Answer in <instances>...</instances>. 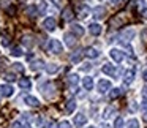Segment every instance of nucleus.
<instances>
[{"label": "nucleus", "mask_w": 147, "mask_h": 128, "mask_svg": "<svg viewBox=\"0 0 147 128\" xmlns=\"http://www.w3.org/2000/svg\"><path fill=\"white\" fill-rule=\"evenodd\" d=\"M48 51L52 54H60L62 52V43L59 40H49L48 41Z\"/></svg>", "instance_id": "f257e3e1"}, {"label": "nucleus", "mask_w": 147, "mask_h": 128, "mask_svg": "<svg viewBox=\"0 0 147 128\" xmlns=\"http://www.w3.org/2000/svg\"><path fill=\"white\" fill-rule=\"evenodd\" d=\"M133 36H134L133 30H125V32L119 36V41H120L122 44H128V43L131 41V38H133Z\"/></svg>", "instance_id": "f03ea898"}, {"label": "nucleus", "mask_w": 147, "mask_h": 128, "mask_svg": "<svg viewBox=\"0 0 147 128\" xmlns=\"http://www.w3.org/2000/svg\"><path fill=\"white\" fill-rule=\"evenodd\" d=\"M101 71H103L105 74H109V76H117V74L120 73V70H117V68H115L114 65H109V63L103 65Z\"/></svg>", "instance_id": "7ed1b4c3"}, {"label": "nucleus", "mask_w": 147, "mask_h": 128, "mask_svg": "<svg viewBox=\"0 0 147 128\" xmlns=\"http://www.w3.org/2000/svg\"><path fill=\"white\" fill-rule=\"evenodd\" d=\"M109 55H111V59L114 62H117V63H120V62L123 60V52H122L120 49H111Z\"/></svg>", "instance_id": "20e7f679"}, {"label": "nucleus", "mask_w": 147, "mask_h": 128, "mask_svg": "<svg viewBox=\"0 0 147 128\" xmlns=\"http://www.w3.org/2000/svg\"><path fill=\"white\" fill-rule=\"evenodd\" d=\"M86 122H87V117L82 114V112H79V114L74 115V125H76L78 128L84 127V125H86Z\"/></svg>", "instance_id": "39448f33"}, {"label": "nucleus", "mask_w": 147, "mask_h": 128, "mask_svg": "<svg viewBox=\"0 0 147 128\" xmlns=\"http://www.w3.org/2000/svg\"><path fill=\"white\" fill-rule=\"evenodd\" d=\"M92 13H93V18H95V19H103L105 14H106V8L105 7H95L92 10Z\"/></svg>", "instance_id": "423d86ee"}, {"label": "nucleus", "mask_w": 147, "mask_h": 128, "mask_svg": "<svg viewBox=\"0 0 147 128\" xmlns=\"http://www.w3.org/2000/svg\"><path fill=\"white\" fill-rule=\"evenodd\" d=\"M108 90H111V82L106 81V79H101L98 82V92L100 93H106Z\"/></svg>", "instance_id": "0eeeda50"}, {"label": "nucleus", "mask_w": 147, "mask_h": 128, "mask_svg": "<svg viewBox=\"0 0 147 128\" xmlns=\"http://www.w3.org/2000/svg\"><path fill=\"white\" fill-rule=\"evenodd\" d=\"M63 41L67 46H70V48H73L74 44H76V35H73V33H65L63 35Z\"/></svg>", "instance_id": "6e6552de"}, {"label": "nucleus", "mask_w": 147, "mask_h": 128, "mask_svg": "<svg viewBox=\"0 0 147 128\" xmlns=\"http://www.w3.org/2000/svg\"><path fill=\"white\" fill-rule=\"evenodd\" d=\"M13 87L8 86V84H2L0 86V95H3V96H11L13 95Z\"/></svg>", "instance_id": "1a4fd4ad"}, {"label": "nucleus", "mask_w": 147, "mask_h": 128, "mask_svg": "<svg viewBox=\"0 0 147 128\" xmlns=\"http://www.w3.org/2000/svg\"><path fill=\"white\" fill-rule=\"evenodd\" d=\"M43 27H45L46 30H49V32L55 30V19L54 18H46L45 22H43Z\"/></svg>", "instance_id": "9d476101"}, {"label": "nucleus", "mask_w": 147, "mask_h": 128, "mask_svg": "<svg viewBox=\"0 0 147 128\" xmlns=\"http://www.w3.org/2000/svg\"><path fill=\"white\" fill-rule=\"evenodd\" d=\"M133 79H134V70L125 71V74H123V84H125V86L131 84V82H133Z\"/></svg>", "instance_id": "9b49d317"}, {"label": "nucleus", "mask_w": 147, "mask_h": 128, "mask_svg": "<svg viewBox=\"0 0 147 128\" xmlns=\"http://www.w3.org/2000/svg\"><path fill=\"white\" fill-rule=\"evenodd\" d=\"M84 55H86V57H89V59H96L100 55V52L96 51L95 48H87L86 51H84Z\"/></svg>", "instance_id": "f8f14e48"}, {"label": "nucleus", "mask_w": 147, "mask_h": 128, "mask_svg": "<svg viewBox=\"0 0 147 128\" xmlns=\"http://www.w3.org/2000/svg\"><path fill=\"white\" fill-rule=\"evenodd\" d=\"M71 33H73V35H76V36H82L84 35L82 26H79V24H73V26H71Z\"/></svg>", "instance_id": "ddd939ff"}, {"label": "nucleus", "mask_w": 147, "mask_h": 128, "mask_svg": "<svg viewBox=\"0 0 147 128\" xmlns=\"http://www.w3.org/2000/svg\"><path fill=\"white\" fill-rule=\"evenodd\" d=\"M89 32L92 33V35H100V33H101V26H100V24H90L89 26Z\"/></svg>", "instance_id": "4468645a"}, {"label": "nucleus", "mask_w": 147, "mask_h": 128, "mask_svg": "<svg viewBox=\"0 0 147 128\" xmlns=\"http://www.w3.org/2000/svg\"><path fill=\"white\" fill-rule=\"evenodd\" d=\"M89 13H90V8H89V7H86V5L79 7V10H78V16H79L81 19H84V18H86Z\"/></svg>", "instance_id": "2eb2a0df"}, {"label": "nucleus", "mask_w": 147, "mask_h": 128, "mask_svg": "<svg viewBox=\"0 0 147 128\" xmlns=\"http://www.w3.org/2000/svg\"><path fill=\"white\" fill-rule=\"evenodd\" d=\"M62 18H63V21H71V19L74 18L73 10H71L70 7H68V8H65V10H63V14H62Z\"/></svg>", "instance_id": "dca6fc26"}, {"label": "nucleus", "mask_w": 147, "mask_h": 128, "mask_svg": "<svg viewBox=\"0 0 147 128\" xmlns=\"http://www.w3.org/2000/svg\"><path fill=\"white\" fill-rule=\"evenodd\" d=\"M74 109H76V100H70V101L67 103V106H65V112H67V114H71Z\"/></svg>", "instance_id": "f3484780"}, {"label": "nucleus", "mask_w": 147, "mask_h": 128, "mask_svg": "<svg viewBox=\"0 0 147 128\" xmlns=\"http://www.w3.org/2000/svg\"><path fill=\"white\" fill-rule=\"evenodd\" d=\"M24 100H26V103H27V104H29V106H33V108L40 104V101H38V100L35 98V96H32V95H27V96H26V98H24Z\"/></svg>", "instance_id": "a211bd4d"}, {"label": "nucleus", "mask_w": 147, "mask_h": 128, "mask_svg": "<svg viewBox=\"0 0 147 128\" xmlns=\"http://www.w3.org/2000/svg\"><path fill=\"white\" fill-rule=\"evenodd\" d=\"M82 86H84V89H86V90H92V87H93V79H92V77H84Z\"/></svg>", "instance_id": "6ab92c4d"}, {"label": "nucleus", "mask_w": 147, "mask_h": 128, "mask_svg": "<svg viewBox=\"0 0 147 128\" xmlns=\"http://www.w3.org/2000/svg\"><path fill=\"white\" fill-rule=\"evenodd\" d=\"M26 13L29 14L30 18H35V16H38V14H40V11H38V8H36V7H27Z\"/></svg>", "instance_id": "aec40b11"}, {"label": "nucleus", "mask_w": 147, "mask_h": 128, "mask_svg": "<svg viewBox=\"0 0 147 128\" xmlns=\"http://www.w3.org/2000/svg\"><path fill=\"white\" fill-rule=\"evenodd\" d=\"M78 82H79V77H78L76 74H70V76H68V84H70L71 87H76Z\"/></svg>", "instance_id": "412c9836"}, {"label": "nucleus", "mask_w": 147, "mask_h": 128, "mask_svg": "<svg viewBox=\"0 0 147 128\" xmlns=\"http://www.w3.org/2000/svg\"><path fill=\"white\" fill-rule=\"evenodd\" d=\"M19 86H21V89H30L32 82H30V79H29V77H22V79L19 81Z\"/></svg>", "instance_id": "4be33fe9"}, {"label": "nucleus", "mask_w": 147, "mask_h": 128, "mask_svg": "<svg viewBox=\"0 0 147 128\" xmlns=\"http://www.w3.org/2000/svg\"><path fill=\"white\" fill-rule=\"evenodd\" d=\"M114 111H115V109L112 108V106H108V108L103 111V117H105V119H109L112 114H114Z\"/></svg>", "instance_id": "5701e85b"}, {"label": "nucleus", "mask_w": 147, "mask_h": 128, "mask_svg": "<svg viewBox=\"0 0 147 128\" xmlns=\"http://www.w3.org/2000/svg\"><path fill=\"white\" fill-rule=\"evenodd\" d=\"M43 65H45V62H43V60H36V62H33V63L30 65V68H32L33 71H36V70H41Z\"/></svg>", "instance_id": "b1692460"}, {"label": "nucleus", "mask_w": 147, "mask_h": 128, "mask_svg": "<svg viewBox=\"0 0 147 128\" xmlns=\"http://www.w3.org/2000/svg\"><path fill=\"white\" fill-rule=\"evenodd\" d=\"M127 128H139V122L136 119H130L127 122Z\"/></svg>", "instance_id": "393cba45"}, {"label": "nucleus", "mask_w": 147, "mask_h": 128, "mask_svg": "<svg viewBox=\"0 0 147 128\" xmlns=\"http://www.w3.org/2000/svg\"><path fill=\"white\" fill-rule=\"evenodd\" d=\"M46 71H48L49 74H51V73H55V71H59V65H57V63H49L48 67H46Z\"/></svg>", "instance_id": "a878e982"}, {"label": "nucleus", "mask_w": 147, "mask_h": 128, "mask_svg": "<svg viewBox=\"0 0 147 128\" xmlns=\"http://www.w3.org/2000/svg\"><path fill=\"white\" fill-rule=\"evenodd\" d=\"M11 54H13L14 57H19V55H22V49L14 46V48H11Z\"/></svg>", "instance_id": "bb28decb"}, {"label": "nucleus", "mask_w": 147, "mask_h": 128, "mask_svg": "<svg viewBox=\"0 0 147 128\" xmlns=\"http://www.w3.org/2000/svg\"><path fill=\"white\" fill-rule=\"evenodd\" d=\"M81 57H82V55H81L79 52H74V54L71 55V62H73V63H78V62H81Z\"/></svg>", "instance_id": "cd10ccee"}, {"label": "nucleus", "mask_w": 147, "mask_h": 128, "mask_svg": "<svg viewBox=\"0 0 147 128\" xmlns=\"http://www.w3.org/2000/svg\"><path fill=\"white\" fill-rule=\"evenodd\" d=\"M122 127H123V119L117 117V119H115V122H114V128H122Z\"/></svg>", "instance_id": "c85d7f7f"}, {"label": "nucleus", "mask_w": 147, "mask_h": 128, "mask_svg": "<svg viewBox=\"0 0 147 128\" xmlns=\"http://www.w3.org/2000/svg\"><path fill=\"white\" fill-rule=\"evenodd\" d=\"M119 95H120V89H114V90H111V93H109L111 98H117Z\"/></svg>", "instance_id": "c756f323"}, {"label": "nucleus", "mask_w": 147, "mask_h": 128, "mask_svg": "<svg viewBox=\"0 0 147 128\" xmlns=\"http://www.w3.org/2000/svg\"><path fill=\"white\" fill-rule=\"evenodd\" d=\"M36 8H38V11H40V13H43V11L46 10V2H40V3L36 5Z\"/></svg>", "instance_id": "7c9ffc66"}, {"label": "nucleus", "mask_w": 147, "mask_h": 128, "mask_svg": "<svg viewBox=\"0 0 147 128\" xmlns=\"http://www.w3.org/2000/svg\"><path fill=\"white\" fill-rule=\"evenodd\" d=\"M59 128H71V125H70V122L63 120V122H60V123H59Z\"/></svg>", "instance_id": "2f4dec72"}, {"label": "nucleus", "mask_w": 147, "mask_h": 128, "mask_svg": "<svg viewBox=\"0 0 147 128\" xmlns=\"http://www.w3.org/2000/svg\"><path fill=\"white\" fill-rule=\"evenodd\" d=\"M16 77H14V74H11V73H7L5 74V81H8V82H11V81H14Z\"/></svg>", "instance_id": "473e14b6"}, {"label": "nucleus", "mask_w": 147, "mask_h": 128, "mask_svg": "<svg viewBox=\"0 0 147 128\" xmlns=\"http://www.w3.org/2000/svg\"><path fill=\"white\" fill-rule=\"evenodd\" d=\"M11 0H0V8H7Z\"/></svg>", "instance_id": "72a5a7b5"}, {"label": "nucleus", "mask_w": 147, "mask_h": 128, "mask_svg": "<svg viewBox=\"0 0 147 128\" xmlns=\"http://www.w3.org/2000/svg\"><path fill=\"white\" fill-rule=\"evenodd\" d=\"M11 128H24V125L21 123V122H14V123L11 125Z\"/></svg>", "instance_id": "f704fd0d"}, {"label": "nucleus", "mask_w": 147, "mask_h": 128, "mask_svg": "<svg viewBox=\"0 0 147 128\" xmlns=\"http://www.w3.org/2000/svg\"><path fill=\"white\" fill-rule=\"evenodd\" d=\"M30 40H32V38H30V36H27V38H24V44H27V46H32L33 43L30 41Z\"/></svg>", "instance_id": "c9c22d12"}, {"label": "nucleus", "mask_w": 147, "mask_h": 128, "mask_svg": "<svg viewBox=\"0 0 147 128\" xmlns=\"http://www.w3.org/2000/svg\"><path fill=\"white\" fill-rule=\"evenodd\" d=\"M8 40H10L8 36H2V43H3V46H8V44H10V41H8Z\"/></svg>", "instance_id": "e433bc0d"}, {"label": "nucleus", "mask_w": 147, "mask_h": 128, "mask_svg": "<svg viewBox=\"0 0 147 128\" xmlns=\"http://www.w3.org/2000/svg\"><path fill=\"white\" fill-rule=\"evenodd\" d=\"M13 67H14V70H18V71H22V70H24L21 63H13Z\"/></svg>", "instance_id": "4c0bfd02"}, {"label": "nucleus", "mask_w": 147, "mask_h": 128, "mask_svg": "<svg viewBox=\"0 0 147 128\" xmlns=\"http://www.w3.org/2000/svg\"><path fill=\"white\" fill-rule=\"evenodd\" d=\"M141 109H142L144 112H147V100H144L142 104H141Z\"/></svg>", "instance_id": "58836bf2"}, {"label": "nucleus", "mask_w": 147, "mask_h": 128, "mask_svg": "<svg viewBox=\"0 0 147 128\" xmlns=\"http://www.w3.org/2000/svg\"><path fill=\"white\" fill-rule=\"evenodd\" d=\"M136 109H138V104H136V103H131V106H130V111H131V112H134Z\"/></svg>", "instance_id": "ea45409f"}, {"label": "nucleus", "mask_w": 147, "mask_h": 128, "mask_svg": "<svg viewBox=\"0 0 147 128\" xmlns=\"http://www.w3.org/2000/svg\"><path fill=\"white\" fill-rule=\"evenodd\" d=\"M51 2H54L57 7H62V3H63V0H51Z\"/></svg>", "instance_id": "a19ab883"}, {"label": "nucleus", "mask_w": 147, "mask_h": 128, "mask_svg": "<svg viewBox=\"0 0 147 128\" xmlns=\"http://www.w3.org/2000/svg\"><path fill=\"white\" fill-rule=\"evenodd\" d=\"M141 93H142V96H144V98L147 100V86H146V87H144V89H142V92H141Z\"/></svg>", "instance_id": "79ce46f5"}, {"label": "nucleus", "mask_w": 147, "mask_h": 128, "mask_svg": "<svg viewBox=\"0 0 147 128\" xmlns=\"http://www.w3.org/2000/svg\"><path fill=\"white\" fill-rule=\"evenodd\" d=\"M111 3H112V5H120L122 0H111Z\"/></svg>", "instance_id": "37998d69"}, {"label": "nucleus", "mask_w": 147, "mask_h": 128, "mask_svg": "<svg viewBox=\"0 0 147 128\" xmlns=\"http://www.w3.org/2000/svg\"><path fill=\"white\" fill-rule=\"evenodd\" d=\"M81 70H82V71H89L90 70V65H86V67H82Z\"/></svg>", "instance_id": "c03bdc74"}, {"label": "nucleus", "mask_w": 147, "mask_h": 128, "mask_svg": "<svg viewBox=\"0 0 147 128\" xmlns=\"http://www.w3.org/2000/svg\"><path fill=\"white\" fill-rule=\"evenodd\" d=\"M142 77L147 81V70H144V73H142Z\"/></svg>", "instance_id": "a18cd8bd"}, {"label": "nucleus", "mask_w": 147, "mask_h": 128, "mask_svg": "<svg viewBox=\"0 0 147 128\" xmlns=\"http://www.w3.org/2000/svg\"><path fill=\"white\" fill-rule=\"evenodd\" d=\"M48 128H57V127H55V123H52V122H51V123L48 125Z\"/></svg>", "instance_id": "49530a36"}, {"label": "nucleus", "mask_w": 147, "mask_h": 128, "mask_svg": "<svg viewBox=\"0 0 147 128\" xmlns=\"http://www.w3.org/2000/svg\"><path fill=\"white\" fill-rule=\"evenodd\" d=\"M142 14H144V18L147 19V10H144V11H142Z\"/></svg>", "instance_id": "de8ad7c7"}, {"label": "nucleus", "mask_w": 147, "mask_h": 128, "mask_svg": "<svg viewBox=\"0 0 147 128\" xmlns=\"http://www.w3.org/2000/svg\"><path fill=\"white\" fill-rule=\"evenodd\" d=\"M101 128H111V127H109L108 123H105V125H101Z\"/></svg>", "instance_id": "09e8293b"}, {"label": "nucleus", "mask_w": 147, "mask_h": 128, "mask_svg": "<svg viewBox=\"0 0 147 128\" xmlns=\"http://www.w3.org/2000/svg\"><path fill=\"white\" fill-rule=\"evenodd\" d=\"M144 120H146V122H147V112H146V115H144Z\"/></svg>", "instance_id": "8fccbe9b"}, {"label": "nucleus", "mask_w": 147, "mask_h": 128, "mask_svg": "<svg viewBox=\"0 0 147 128\" xmlns=\"http://www.w3.org/2000/svg\"><path fill=\"white\" fill-rule=\"evenodd\" d=\"M24 128H30V125H24Z\"/></svg>", "instance_id": "3c124183"}, {"label": "nucleus", "mask_w": 147, "mask_h": 128, "mask_svg": "<svg viewBox=\"0 0 147 128\" xmlns=\"http://www.w3.org/2000/svg\"><path fill=\"white\" fill-rule=\"evenodd\" d=\"M89 128H95V127H89Z\"/></svg>", "instance_id": "603ef678"}]
</instances>
